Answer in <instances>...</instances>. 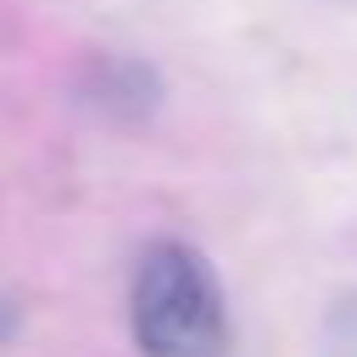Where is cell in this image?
<instances>
[{"label":"cell","instance_id":"1","mask_svg":"<svg viewBox=\"0 0 357 357\" xmlns=\"http://www.w3.org/2000/svg\"><path fill=\"white\" fill-rule=\"evenodd\" d=\"M132 336L142 357H226L221 279L190 242H153L132 268Z\"/></svg>","mask_w":357,"mask_h":357},{"label":"cell","instance_id":"2","mask_svg":"<svg viewBox=\"0 0 357 357\" xmlns=\"http://www.w3.org/2000/svg\"><path fill=\"white\" fill-rule=\"evenodd\" d=\"M321 357H357V294H342V300L326 310Z\"/></svg>","mask_w":357,"mask_h":357},{"label":"cell","instance_id":"3","mask_svg":"<svg viewBox=\"0 0 357 357\" xmlns=\"http://www.w3.org/2000/svg\"><path fill=\"white\" fill-rule=\"evenodd\" d=\"M11 331H16V305H11V300H0V342H6Z\"/></svg>","mask_w":357,"mask_h":357}]
</instances>
